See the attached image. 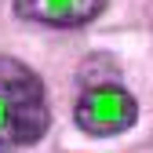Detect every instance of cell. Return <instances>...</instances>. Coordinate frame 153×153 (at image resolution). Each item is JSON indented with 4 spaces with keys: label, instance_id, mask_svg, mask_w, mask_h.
Masks as SVG:
<instances>
[{
    "label": "cell",
    "instance_id": "cell-1",
    "mask_svg": "<svg viewBox=\"0 0 153 153\" xmlns=\"http://www.w3.org/2000/svg\"><path fill=\"white\" fill-rule=\"evenodd\" d=\"M51 124L44 80L26 62L0 55V153L26 149L44 139Z\"/></svg>",
    "mask_w": 153,
    "mask_h": 153
},
{
    "label": "cell",
    "instance_id": "cell-2",
    "mask_svg": "<svg viewBox=\"0 0 153 153\" xmlns=\"http://www.w3.org/2000/svg\"><path fill=\"white\" fill-rule=\"evenodd\" d=\"M139 117V102L135 95L120 84H99V88H84L80 99H76V109H73V120L80 131L88 135H120L135 124Z\"/></svg>",
    "mask_w": 153,
    "mask_h": 153
},
{
    "label": "cell",
    "instance_id": "cell-3",
    "mask_svg": "<svg viewBox=\"0 0 153 153\" xmlns=\"http://www.w3.org/2000/svg\"><path fill=\"white\" fill-rule=\"evenodd\" d=\"M106 0H15V11L26 22L40 26H59V29H76L99 18Z\"/></svg>",
    "mask_w": 153,
    "mask_h": 153
}]
</instances>
